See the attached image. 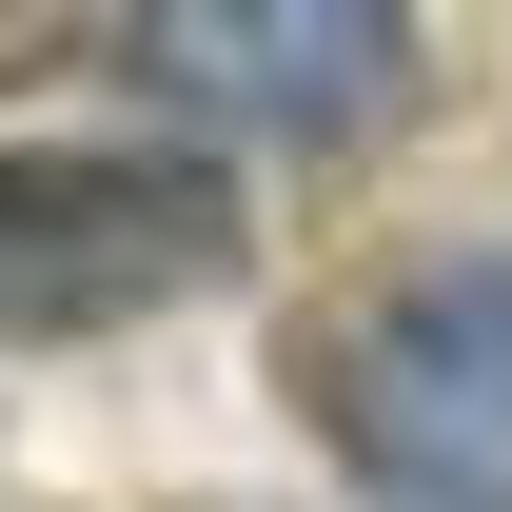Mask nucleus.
I'll use <instances>...</instances> for the list:
<instances>
[{
	"label": "nucleus",
	"instance_id": "nucleus-1",
	"mask_svg": "<svg viewBox=\"0 0 512 512\" xmlns=\"http://www.w3.org/2000/svg\"><path fill=\"white\" fill-rule=\"evenodd\" d=\"M296 414H316L394 512H512V237L394 276L355 316L296 335Z\"/></svg>",
	"mask_w": 512,
	"mask_h": 512
},
{
	"label": "nucleus",
	"instance_id": "nucleus-3",
	"mask_svg": "<svg viewBox=\"0 0 512 512\" xmlns=\"http://www.w3.org/2000/svg\"><path fill=\"white\" fill-rule=\"evenodd\" d=\"M119 79L197 99V119L355 138V119L414 99V20H394V0H178V20H119Z\"/></svg>",
	"mask_w": 512,
	"mask_h": 512
},
{
	"label": "nucleus",
	"instance_id": "nucleus-2",
	"mask_svg": "<svg viewBox=\"0 0 512 512\" xmlns=\"http://www.w3.org/2000/svg\"><path fill=\"white\" fill-rule=\"evenodd\" d=\"M237 276V197L217 158H138V138H0V335H138Z\"/></svg>",
	"mask_w": 512,
	"mask_h": 512
}]
</instances>
